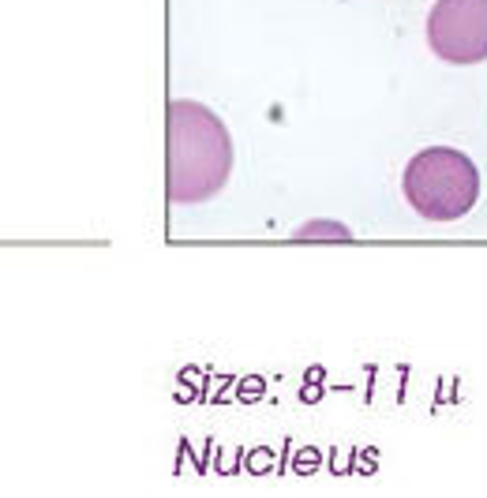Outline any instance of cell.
<instances>
[{
  "label": "cell",
  "instance_id": "obj_1",
  "mask_svg": "<svg viewBox=\"0 0 487 498\" xmlns=\"http://www.w3.org/2000/svg\"><path fill=\"white\" fill-rule=\"evenodd\" d=\"M233 177V139L214 109L169 101L165 109V195L177 206L214 199Z\"/></svg>",
  "mask_w": 487,
  "mask_h": 498
},
{
  "label": "cell",
  "instance_id": "obj_3",
  "mask_svg": "<svg viewBox=\"0 0 487 498\" xmlns=\"http://www.w3.org/2000/svg\"><path fill=\"white\" fill-rule=\"evenodd\" d=\"M427 45L446 64L487 60V0H439L427 15Z\"/></svg>",
  "mask_w": 487,
  "mask_h": 498
},
{
  "label": "cell",
  "instance_id": "obj_4",
  "mask_svg": "<svg viewBox=\"0 0 487 498\" xmlns=\"http://www.w3.org/2000/svg\"><path fill=\"white\" fill-rule=\"evenodd\" d=\"M300 240H348V229L345 225H334V221H311L296 233Z\"/></svg>",
  "mask_w": 487,
  "mask_h": 498
},
{
  "label": "cell",
  "instance_id": "obj_2",
  "mask_svg": "<svg viewBox=\"0 0 487 498\" xmlns=\"http://www.w3.org/2000/svg\"><path fill=\"white\" fill-rule=\"evenodd\" d=\"M401 191L424 221H461L480 199V169L454 146H427L405 165Z\"/></svg>",
  "mask_w": 487,
  "mask_h": 498
}]
</instances>
